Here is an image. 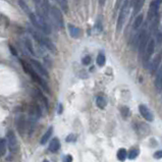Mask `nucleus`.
Listing matches in <instances>:
<instances>
[{"mask_svg": "<svg viewBox=\"0 0 162 162\" xmlns=\"http://www.w3.org/2000/svg\"><path fill=\"white\" fill-rule=\"evenodd\" d=\"M61 109H62V105L60 104V105H59V111H58V113H61Z\"/></svg>", "mask_w": 162, "mask_h": 162, "instance_id": "33", "label": "nucleus"}, {"mask_svg": "<svg viewBox=\"0 0 162 162\" xmlns=\"http://www.w3.org/2000/svg\"><path fill=\"white\" fill-rule=\"evenodd\" d=\"M25 45H26L27 49L29 50V52H30L32 55H36V53H35V50H34V46H33V43H32V41L30 39H28V38H26L25 39Z\"/></svg>", "mask_w": 162, "mask_h": 162, "instance_id": "20", "label": "nucleus"}, {"mask_svg": "<svg viewBox=\"0 0 162 162\" xmlns=\"http://www.w3.org/2000/svg\"><path fill=\"white\" fill-rule=\"evenodd\" d=\"M154 49H155V40L150 39L147 44V46H146L144 54H143V56H142L143 63H144V65L146 66V68H148V63H149V61H150L151 56L153 55Z\"/></svg>", "mask_w": 162, "mask_h": 162, "instance_id": "4", "label": "nucleus"}, {"mask_svg": "<svg viewBox=\"0 0 162 162\" xmlns=\"http://www.w3.org/2000/svg\"><path fill=\"white\" fill-rule=\"evenodd\" d=\"M90 62H91V57L87 55V56H85L84 58L82 59V63L84 65H88V64H90Z\"/></svg>", "mask_w": 162, "mask_h": 162, "instance_id": "28", "label": "nucleus"}, {"mask_svg": "<svg viewBox=\"0 0 162 162\" xmlns=\"http://www.w3.org/2000/svg\"><path fill=\"white\" fill-rule=\"evenodd\" d=\"M34 91H35V94H36V97L44 104V106H45L46 109H47V108H48V101H47L46 98L44 97V95L41 93L39 90H34Z\"/></svg>", "mask_w": 162, "mask_h": 162, "instance_id": "18", "label": "nucleus"}, {"mask_svg": "<svg viewBox=\"0 0 162 162\" xmlns=\"http://www.w3.org/2000/svg\"><path fill=\"white\" fill-rule=\"evenodd\" d=\"M75 140H77V136L74 135V134H71V135H69L68 138H66V142L69 143V142H75Z\"/></svg>", "mask_w": 162, "mask_h": 162, "instance_id": "30", "label": "nucleus"}, {"mask_svg": "<svg viewBox=\"0 0 162 162\" xmlns=\"http://www.w3.org/2000/svg\"><path fill=\"white\" fill-rule=\"evenodd\" d=\"M17 128L21 134H25L27 129V122L23 115H20L17 118Z\"/></svg>", "mask_w": 162, "mask_h": 162, "instance_id": "10", "label": "nucleus"}, {"mask_svg": "<svg viewBox=\"0 0 162 162\" xmlns=\"http://www.w3.org/2000/svg\"><path fill=\"white\" fill-rule=\"evenodd\" d=\"M96 104H97V106L99 107V108L103 109V108L105 107L106 104H107L106 98L103 97V96H98V97L96 98Z\"/></svg>", "mask_w": 162, "mask_h": 162, "instance_id": "19", "label": "nucleus"}, {"mask_svg": "<svg viewBox=\"0 0 162 162\" xmlns=\"http://www.w3.org/2000/svg\"><path fill=\"white\" fill-rule=\"evenodd\" d=\"M59 148H60V142H59V140L57 139V138H54L51 143L49 144V151L50 152H57L59 150Z\"/></svg>", "mask_w": 162, "mask_h": 162, "instance_id": "13", "label": "nucleus"}, {"mask_svg": "<svg viewBox=\"0 0 162 162\" xmlns=\"http://www.w3.org/2000/svg\"><path fill=\"white\" fill-rule=\"evenodd\" d=\"M145 3V0H134V14H139V11L141 10L143 5Z\"/></svg>", "mask_w": 162, "mask_h": 162, "instance_id": "17", "label": "nucleus"}, {"mask_svg": "<svg viewBox=\"0 0 162 162\" xmlns=\"http://www.w3.org/2000/svg\"><path fill=\"white\" fill-rule=\"evenodd\" d=\"M29 31H30V33L32 34V36H33L35 39L37 40L38 43H40L41 45L44 46L45 48H47L49 51H51V52H55L56 51L55 45H54V44L48 39V38L44 37L43 35L40 34V32L34 30L33 28H29Z\"/></svg>", "mask_w": 162, "mask_h": 162, "instance_id": "1", "label": "nucleus"}, {"mask_svg": "<svg viewBox=\"0 0 162 162\" xmlns=\"http://www.w3.org/2000/svg\"><path fill=\"white\" fill-rule=\"evenodd\" d=\"M41 114V108L39 107V104L33 103L31 104L30 108H29V115H30V122H36L38 119L40 118Z\"/></svg>", "mask_w": 162, "mask_h": 162, "instance_id": "6", "label": "nucleus"}, {"mask_svg": "<svg viewBox=\"0 0 162 162\" xmlns=\"http://www.w3.org/2000/svg\"><path fill=\"white\" fill-rule=\"evenodd\" d=\"M21 63H23V68H24L25 71H26L27 74L30 75V77H31L32 79H33V80H34L35 82H36L37 84H39V85L41 86V87H42V88L44 89V90H45V91L47 92V93H50V89H49V87H48V86H47L46 83L44 82V81L42 80V79L40 78V75H38L37 72L35 71L34 69L32 68L31 66L28 64V63H26L25 61H21Z\"/></svg>", "mask_w": 162, "mask_h": 162, "instance_id": "3", "label": "nucleus"}, {"mask_svg": "<svg viewBox=\"0 0 162 162\" xmlns=\"http://www.w3.org/2000/svg\"><path fill=\"white\" fill-rule=\"evenodd\" d=\"M161 58H162V52H159L156 55V57L154 58V60L152 61L151 65H150V71L151 72H154L157 71L158 66H159L160 62H161Z\"/></svg>", "mask_w": 162, "mask_h": 162, "instance_id": "11", "label": "nucleus"}, {"mask_svg": "<svg viewBox=\"0 0 162 162\" xmlns=\"http://www.w3.org/2000/svg\"><path fill=\"white\" fill-rule=\"evenodd\" d=\"M154 158L155 159H161L162 158V150H159L154 153Z\"/></svg>", "mask_w": 162, "mask_h": 162, "instance_id": "31", "label": "nucleus"}, {"mask_svg": "<svg viewBox=\"0 0 162 162\" xmlns=\"http://www.w3.org/2000/svg\"><path fill=\"white\" fill-rule=\"evenodd\" d=\"M128 157V153H126L125 149H119L118 152H117V159L119 161H125Z\"/></svg>", "mask_w": 162, "mask_h": 162, "instance_id": "21", "label": "nucleus"}, {"mask_svg": "<svg viewBox=\"0 0 162 162\" xmlns=\"http://www.w3.org/2000/svg\"><path fill=\"white\" fill-rule=\"evenodd\" d=\"M6 153V146L5 141L3 139H0V157H3Z\"/></svg>", "mask_w": 162, "mask_h": 162, "instance_id": "25", "label": "nucleus"}, {"mask_svg": "<svg viewBox=\"0 0 162 162\" xmlns=\"http://www.w3.org/2000/svg\"><path fill=\"white\" fill-rule=\"evenodd\" d=\"M18 4H20V6L21 7V9L26 12V14H29V12L31 11L30 7H29L28 3L26 2V0H18Z\"/></svg>", "mask_w": 162, "mask_h": 162, "instance_id": "22", "label": "nucleus"}, {"mask_svg": "<svg viewBox=\"0 0 162 162\" xmlns=\"http://www.w3.org/2000/svg\"><path fill=\"white\" fill-rule=\"evenodd\" d=\"M52 132H53V128L52 126H50V128L46 131L45 134H44V136L42 137V139H41V144L45 145L46 143L48 142V140L50 139V137H51V135H52Z\"/></svg>", "mask_w": 162, "mask_h": 162, "instance_id": "16", "label": "nucleus"}, {"mask_svg": "<svg viewBox=\"0 0 162 162\" xmlns=\"http://www.w3.org/2000/svg\"><path fill=\"white\" fill-rule=\"evenodd\" d=\"M7 143L9 146V149H10L11 151H15L18 147L17 137H15L14 133L12 131H9L7 133Z\"/></svg>", "mask_w": 162, "mask_h": 162, "instance_id": "8", "label": "nucleus"}, {"mask_svg": "<svg viewBox=\"0 0 162 162\" xmlns=\"http://www.w3.org/2000/svg\"><path fill=\"white\" fill-rule=\"evenodd\" d=\"M157 41H158V43L162 42V34H158L157 35Z\"/></svg>", "mask_w": 162, "mask_h": 162, "instance_id": "32", "label": "nucleus"}, {"mask_svg": "<svg viewBox=\"0 0 162 162\" xmlns=\"http://www.w3.org/2000/svg\"><path fill=\"white\" fill-rule=\"evenodd\" d=\"M68 32L72 38H78L81 35V30L74 25H68Z\"/></svg>", "mask_w": 162, "mask_h": 162, "instance_id": "15", "label": "nucleus"}, {"mask_svg": "<svg viewBox=\"0 0 162 162\" xmlns=\"http://www.w3.org/2000/svg\"><path fill=\"white\" fill-rule=\"evenodd\" d=\"M129 14V0H125L123 2V4L122 5V8H120L118 17H117V24H116V30L117 32H120L122 29L125 25L126 18H128V15Z\"/></svg>", "mask_w": 162, "mask_h": 162, "instance_id": "2", "label": "nucleus"}, {"mask_svg": "<svg viewBox=\"0 0 162 162\" xmlns=\"http://www.w3.org/2000/svg\"><path fill=\"white\" fill-rule=\"evenodd\" d=\"M139 110L141 115L144 117V118L147 120V122H153V114H152L151 110L149 109L147 106L145 105H140L139 106Z\"/></svg>", "mask_w": 162, "mask_h": 162, "instance_id": "9", "label": "nucleus"}, {"mask_svg": "<svg viewBox=\"0 0 162 162\" xmlns=\"http://www.w3.org/2000/svg\"><path fill=\"white\" fill-rule=\"evenodd\" d=\"M62 162H72V156L71 155H64L62 157Z\"/></svg>", "mask_w": 162, "mask_h": 162, "instance_id": "29", "label": "nucleus"}, {"mask_svg": "<svg viewBox=\"0 0 162 162\" xmlns=\"http://www.w3.org/2000/svg\"><path fill=\"white\" fill-rule=\"evenodd\" d=\"M50 15H51L52 21L55 23L56 27L63 28L64 23H63V15L62 12L59 10L57 7H51L50 8Z\"/></svg>", "mask_w": 162, "mask_h": 162, "instance_id": "5", "label": "nucleus"}, {"mask_svg": "<svg viewBox=\"0 0 162 162\" xmlns=\"http://www.w3.org/2000/svg\"><path fill=\"white\" fill-rule=\"evenodd\" d=\"M143 18H144V17H143V14H139L138 17H137L135 18V21H134V24H133V31H134V32L139 31V30H140V28L142 27Z\"/></svg>", "mask_w": 162, "mask_h": 162, "instance_id": "12", "label": "nucleus"}, {"mask_svg": "<svg viewBox=\"0 0 162 162\" xmlns=\"http://www.w3.org/2000/svg\"><path fill=\"white\" fill-rule=\"evenodd\" d=\"M120 111H122V115L125 117V118H126V117L129 116V109L126 106H122V109H120Z\"/></svg>", "mask_w": 162, "mask_h": 162, "instance_id": "26", "label": "nucleus"}, {"mask_svg": "<svg viewBox=\"0 0 162 162\" xmlns=\"http://www.w3.org/2000/svg\"><path fill=\"white\" fill-rule=\"evenodd\" d=\"M156 1H157L158 3H159V4H160V3L162 2V0H156Z\"/></svg>", "mask_w": 162, "mask_h": 162, "instance_id": "34", "label": "nucleus"}, {"mask_svg": "<svg viewBox=\"0 0 162 162\" xmlns=\"http://www.w3.org/2000/svg\"><path fill=\"white\" fill-rule=\"evenodd\" d=\"M44 162H49L48 160H44Z\"/></svg>", "mask_w": 162, "mask_h": 162, "instance_id": "35", "label": "nucleus"}, {"mask_svg": "<svg viewBox=\"0 0 162 162\" xmlns=\"http://www.w3.org/2000/svg\"><path fill=\"white\" fill-rule=\"evenodd\" d=\"M105 61H106V58H105V56H104V54H102V53L98 54L97 59H96L97 64L99 66H103L104 64H105Z\"/></svg>", "mask_w": 162, "mask_h": 162, "instance_id": "23", "label": "nucleus"}, {"mask_svg": "<svg viewBox=\"0 0 162 162\" xmlns=\"http://www.w3.org/2000/svg\"><path fill=\"white\" fill-rule=\"evenodd\" d=\"M59 2L60 6L62 7V9L64 11H68V0H57Z\"/></svg>", "mask_w": 162, "mask_h": 162, "instance_id": "27", "label": "nucleus"}, {"mask_svg": "<svg viewBox=\"0 0 162 162\" xmlns=\"http://www.w3.org/2000/svg\"><path fill=\"white\" fill-rule=\"evenodd\" d=\"M30 62L32 63V65H33V68H35V71L37 72L38 75H43V77H46L48 78V71H46V68H44V66L41 64V63L38 61V60H35V59H31Z\"/></svg>", "mask_w": 162, "mask_h": 162, "instance_id": "7", "label": "nucleus"}, {"mask_svg": "<svg viewBox=\"0 0 162 162\" xmlns=\"http://www.w3.org/2000/svg\"><path fill=\"white\" fill-rule=\"evenodd\" d=\"M155 86L158 92H160L162 90V68L158 71L156 75V80H155Z\"/></svg>", "mask_w": 162, "mask_h": 162, "instance_id": "14", "label": "nucleus"}, {"mask_svg": "<svg viewBox=\"0 0 162 162\" xmlns=\"http://www.w3.org/2000/svg\"><path fill=\"white\" fill-rule=\"evenodd\" d=\"M140 151L138 150V149H132V150H129V154H128V158L131 160H134L137 158V156L139 155Z\"/></svg>", "mask_w": 162, "mask_h": 162, "instance_id": "24", "label": "nucleus"}]
</instances>
